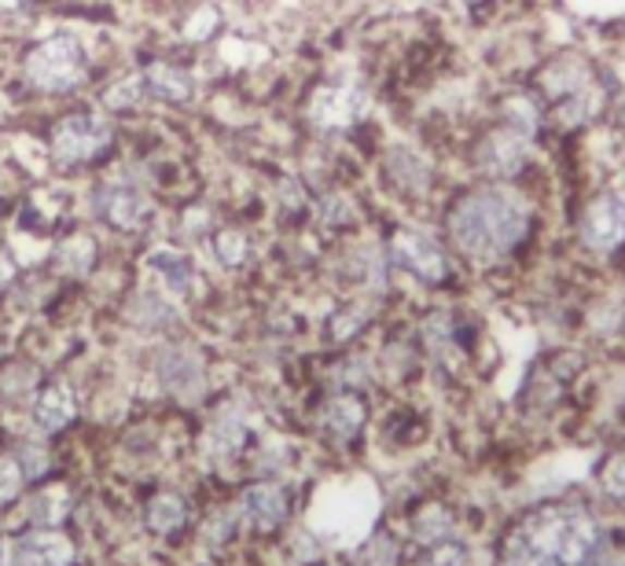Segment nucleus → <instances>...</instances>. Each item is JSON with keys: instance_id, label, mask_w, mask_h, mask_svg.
Here are the masks:
<instances>
[{"instance_id": "f257e3e1", "label": "nucleus", "mask_w": 625, "mask_h": 566, "mask_svg": "<svg viewBox=\"0 0 625 566\" xmlns=\"http://www.w3.org/2000/svg\"><path fill=\"white\" fill-rule=\"evenodd\" d=\"M438 228L471 280H519L544 251L549 198L526 184L468 177L438 203Z\"/></svg>"}, {"instance_id": "f03ea898", "label": "nucleus", "mask_w": 625, "mask_h": 566, "mask_svg": "<svg viewBox=\"0 0 625 566\" xmlns=\"http://www.w3.org/2000/svg\"><path fill=\"white\" fill-rule=\"evenodd\" d=\"M611 511L597 496L563 493L508 515L490 541V566H585Z\"/></svg>"}, {"instance_id": "7ed1b4c3", "label": "nucleus", "mask_w": 625, "mask_h": 566, "mask_svg": "<svg viewBox=\"0 0 625 566\" xmlns=\"http://www.w3.org/2000/svg\"><path fill=\"white\" fill-rule=\"evenodd\" d=\"M522 77L541 96L544 115H549V147L585 141L603 122L611 99L618 96L600 59L581 48H560L552 56H541Z\"/></svg>"}, {"instance_id": "20e7f679", "label": "nucleus", "mask_w": 625, "mask_h": 566, "mask_svg": "<svg viewBox=\"0 0 625 566\" xmlns=\"http://www.w3.org/2000/svg\"><path fill=\"white\" fill-rule=\"evenodd\" d=\"M460 158L471 181L526 184L538 188V192H544V181H549L544 147L508 125L493 122V118H474L468 141L460 144Z\"/></svg>"}, {"instance_id": "39448f33", "label": "nucleus", "mask_w": 625, "mask_h": 566, "mask_svg": "<svg viewBox=\"0 0 625 566\" xmlns=\"http://www.w3.org/2000/svg\"><path fill=\"white\" fill-rule=\"evenodd\" d=\"M570 254L574 265L608 276H625V198L600 177L589 192L578 195L570 214Z\"/></svg>"}, {"instance_id": "423d86ee", "label": "nucleus", "mask_w": 625, "mask_h": 566, "mask_svg": "<svg viewBox=\"0 0 625 566\" xmlns=\"http://www.w3.org/2000/svg\"><path fill=\"white\" fill-rule=\"evenodd\" d=\"M383 251L390 257L394 273L412 280L420 291L434 298H453L464 291V284L471 280L468 269L460 265V257L453 254V246L445 243L442 228L401 221L386 232Z\"/></svg>"}, {"instance_id": "0eeeda50", "label": "nucleus", "mask_w": 625, "mask_h": 566, "mask_svg": "<svg viewBox=\"0 0 625 566\" xmlns=\"http://www.w3.org/2000/svg\"><path fill=\"white\" fill-rule=\"evenodd\" d=\"M203 501L177 482H158L141 493L133 508V533L152 549L155 559L192 552L195 522H200Z\"/></svg>"}, {"instance_id": "6e6552de", "label": "nucleus", "mask_w": 625, "mask_h": 566, "mask_svg": "<svg viewBox=\"0 0 625 566\" xmlns=\"http://www.w3.org/2000/svg\"><path fill=\"white\" fill-rule=\"evenodd\" d=\"M251 549H269L302 519V485L295 474H247L232 485Z\"/></svg>"}, {"instance_id": "1a4fd4ad", "label": "nucleus", "mask_w": 625, "mask_h": 566, "mask_svg": "<svg viewBox=\"0 0 625 566\" xmlns=\"http://www.w3.org/2000/svg\"><path fill=\"white\" fill-rule=\"evenodd\" d=\"M257 442H262V434L254 426V409L232 397L225 405H214L211 416H206L200 438H195V456L214 479L240 482L251 468Z\"/></svg>"}, {"instance_id": "9d476101", "label": "nucleus", "mask_w": 625, "mask_h": 566, "mask_svg": "<svg viewBox=\"0 0 625 566\" xmlns=\"http://www.w3.org/2000/svg\"><path fill=\"white\" fill-rule=\"evenodd\" d=\"M380 181L401 206H434L445 198V177L438 158L409 141H394L383 147Z\"/></svg>"}, {"instance_id": "9b49d317", "label": "nucleus", "mask_w": 625, "mask_h": 566, "mask_svg": "<svg viewBox=\"0 0 625 566\" xmlns=\"http://www.w3.org/2000/svg\"><path fill=\"white\" fill-rule=\"evenodd\" d=\"M375 423L372 394L361 390H324L321 401L313 405V434L332 453L353 456L364 449L369 431Z\"/></svg>"}, {"instance_id": "f8f14e48", "label": "nucleus", "mask_w": 625, "mask_h": 566, "mask_svg": "<svg viewBox=\"0 0 625 566\" xmlns=\"http://www.w3.org/2000/svg\"><path fill=\"white\" fill-rule=\"evenodd\" d=\"M23 77L29 88L48 96H63L85 85L88 52L74 34H52L37 41L23 59Z\"/></svg>"}, {"instance_id": "ddd939ff", "label": "nucleus", "mask_w": 625, "mask_h": 566, "mask_svg": "<svg viewBox=\"0 0 625 566\" xmlns=\"http://www.w3.org/2000/svg\"><path fill=\"white\" fill-rule=\"evenodd\" d=\"M398 522L405 544H409V555L420 549H431L445 538H456V533H468V511L456 496L442 493V490H420L412 501H405L398 515Z\"/></svg>"}, {"instance_id": "4468645a", "label": "nucleus", "mask_w": 625, "mask_h": 566, "mask_svg": "<svg viewBox=\"0 0 625 566\" xmlns=\"http://www.w3.org/2000/svg\"><path fill=\"white\" fill-rule=\"evenodd\" d=\"M88 544L74 526H8L4 566H88Z\"/></svg>"}, {"instance_id": "2eb2a0df", "label": "nucleus", "mask_w": 625, "mask_h": 566, "mask_svg": "<svg viewBox=\"0 0 625 566\" xmlns=\"http://www.w3.org/2000/svg\"><path fill=\"white\" fill-rule=\"evenodd\" d=\"M152 380L177 405H203L211 390V364L195 342L166 339L152 350Z\"/></svg>"}, {"instance_id": "dca6fc26", "label": "nucleus", "mask_w": 625, "mask_h": 566, "mask_svg": "<svg viewBox=\"0 0 625 566\" xmlns=\"http://www.w3.org/2000/svg\"><path fill=\"white\" fill-rule=\"evenodd\" d=\"M115 147V129L100 115H67L52 129V158L67 170L93 166Z\"/></svg>"}, {"instance_id": "f3484780", "label": "nucleus", "mask_w": 625, "mask_h": 566, "mask_svg": "<svg viewBox=\"0 0 625 566\" xmlns=\"http://www.w3.org/2000/svg\"><path fill=\"white\" fill-rule=\"evenodd\" d=\"M372 111V96L361 82H327L316 85L310 96V115L313 129L321 133H350L353 125H361Z\"/></svg>"}, {"instance_id": "a211bd4d", "label": "nucleus", "mask_w": 625, "mask_h": 566, "mask_svg": "<svg viewBox=\"0 0 625 566\" xmlns=\"http://www.w3.org/2000/svg\"><path fill=\"white\" fill-rule=\"evenodd\" d=\"M485 118H493V122L530 136L533 144L549 147V115H544L541 96L526 85V77H519V82H504L497 93L485 96Z\"/></svg>"}, {"instance_id": "6ab92c4d", "label": "nucleus", "mask_w": 625, "mask_h": 566, "mask_svg": "<svg viewBox=\"0 0 625 566\" xmlns=\"http://www.w3.org/2000/svg\"><path fill=\"white\" fill-rule=\"evenodd\" d=\"M82 416V397L67 380H41L26 405L29 434H41L48 442H59Z\"/></svg>"}, {"instance_id": "aec40b11", "label": "nucleus", "mask_w": 625, "mask_h": 566, "mask_svg": "<svg viewBox=\"0 0 625 566\" xmlns=\"http://www.w3.org/2000/svg\"><path fill=\"white\" fill-rule=\"evenodd\" d=\"M380 305L375 298L350 294L339 305H332L321 324V339L327 350H357L372 335V327L380 324Z\"/></svg>"}, {"instance_id": "412c9836", "label": "nucleus", "mask_w": 625, "mask_h": 566, "mask_svg": "<svg viewBox=\"0 0 625 566\" xmlns=\"http://www.w3.org/2000/svg\"><path fill=\"white\" fill-rule=\"evenodd\" d=\"M93 214L100 217L104 225H111L115 232H129V236H136V232H144L147 225H152V217H155V203L147 198L141 188H133V184H100L93 192Z\"/></svg>"}, {"instance_id": "4be33fe9", "label": "nucleus", "mask_w": 625, "mask_h": 566, "mask_svg": "<svg viewBox=\"0 0 625 566\" xmlns=\"http://www.w3.org/2000/svg\"><path fill=\"white\" fill-rule=\"evenodd\" d=\"M82 501L85 493L74 490V482L67 479H52V482H41L26 493L23 508L15 511V522L23 526H74L77 522V511H82Z\"/></svg>"}, {"instance_id": "5701e85b", "label": "nucleus", "mask_w": 625, "mask_h": 566, "mask_svg": "<svg viewBox=\"0 0 625 566\" xmlns=\"http://www.w3.org/2000/svg\"><path fill=\"white\" fill-rule=\"evenodd\" d=\"M431 412L423 409V405L416 401H394L390 409L380 416V423H375V434H380V442L386 445L390 453H416L423 449L426 442H431Z\"/></svg>"}, {"instance_id": "b1692460", "label": "nucleus", "mask_w": 625, "mask_h": 566, "mask_svg": "<svg viewBox=\"0 0 625 566\" xmlns=\"http://www.w3.org/2000/svg\"><path fill=\"white\" fill-rule=\"evenodd\" d=\"M141 88L147 99H158V104H188V99L195 96V77L192 71H184V67L170 63V59H155V63H147L141 74Z\"/></svg>"}, {"instance_id": "393cba45", "label": "nucleus", "mask_w": 625, "mask_h": 566, "mask_svg": "<svg viewBox=\"0 0 625 566\" xmlns=\"http://www.w3.org/2000/svg\"><path fill=\"white\" fill-rule=\"evenodd\" d=\"M125 321L144 335H170V332H177L181 316H177V305H173L170 294L144 287V291H136L133 298H129Z\"/></svg>"}, {"instance_id": "a878e982", "label": "nucleus", "mask_w": 625, "mask_h": 566, "mask_svg": "<svg viewBox=\"0 0 625 566\" xmlns=\"http://www.w3.org/2000/svg\"><path fill=\"white\" fill-rule=\"evenodd\" d=\"M8 449L15 453L19 468H23L29 490L41 482H52L59 479V453H56V442L41 438V434H19V438L8 445Z\"/></svg>"}, {"instance_id": "bb28decb", "label": "nucleus", "mask_w": 625, "mask_h": 566, "mask_svg": "<svg viewBox=\"0 0 625 566\" xmlns=\"http://www.w3.org/2000/svg\"><path fill=\"white\" fill-rule=\"evenodd\" d=\"M147 269H152L158 280H163L166 294L170 298H188L195 287V265L184 251H173V246H155V251L144 254Z\"/></svg>"}, {"instance_id": "cd10ccee", "label": "nucleus", "mask_w": 625, "mask_h": 566, "mask_svg": "<svg viewBox=\"0 0 625 566\" xmlns=\"http://www.w3.org/2000/svg\"><path fill=\"white\" fill-rule=\"evenodd\" d=\"M96 257H100V243H96L93 232H71L56 243L52 251V269L59 276H71V280H82L96 269Z\"/></svg>"}, {"instance_id": "c85d7f7f", "label": "nucleus", "mask_w": 625, "mask_h": 566, "mask_svg": "<svg viewBox=\"0 0 625 566\" xmlns=\"http://www.w3.org/2000/svg\"><path fill=\"white\" fill-rule=\"evenodd\" d=\"M41 380L45 375L34 361H23V357L4 361L0 364V409H26Z\"/></svg>"}, {"instance_id": "c756f323", "label": "nucleus", "mask_w": 625, "mask_h": 566, "mask_svg": "<svg viewBox=\"0 0 625 566\" xmlns=\"http://www.w3.org/2000/svg\"><path fill=\"white\" fill-rule=\"evenodd\" d=\"M409 566H479V552H474L468 533H456V538H445L431 549L412 552Z\"/></svg>"}, {"instance_id": "7c9ffc66", "label": "nucleus", "mask_w": 625, "mask_h": 566, "mask_svg": "<svg viewBox=\"0 0 625 566\" xmlns=\"http://www.w3.org/2000/svg\"><path fill=\"white\" fill-rule=\"evenodd\" d=\"M26 493H29V482H26L23 468H19L15 453L0 449V522L12 526L15 511L23 508Z\"/></svg>"}, {"instance_id": "2f4dec72", "label": "nucleus", "mask_w": 625, "mask_h": 566, "mask_svg": "<svg viewBox=\"0 0 625 566\" xmlns=\"http://www.w3.org/2000/svg\"><path fill=\"white\" fill-rule=\"evenodd\" d=\"M585 566H625V519L622 515H611L608 526H603L600 541L592 544Z\"/></svg>"}, {"instance_id": "473e14b6", "label": "nucleus", "mask_w": 625, "mask_h": 566, "mask_svg": "<svg viewBox=\"0 0 625 566\" xmlns=\"http://www.w3.org/2000/svg\"><path fill=\"white\" fill-rule=\"evenodd\" d=\"M316 214H321V225L324 228H335V232H342V228H353L357 225V206L350 195L342 192H327L316 198Z\"/></svg>"}, {"instance_id": "72a5a7b5", "label": "nucleus", "mask_w": 625, "mask_h": 566, "mask_svg": "<svg viewBox=\"0 0 625 566\" xmlns=\"http://www.w3.org/2000/svg\"><path fill=\"white\" fill-rule=\"evenodd\" d=\"M214 257L225 265V269H240L247 257H251V243H247L243 232H236V228H225V232L214 236Z\"/></svg>"}, {"instance_id": "f704fd0d", "label": "nucleus", "mask_w": 625, "mask_h": 566, "mask_svg": "<svg viewBox=\"0 0 625 566\" xmlns=\"http://www.w3.org/2000/svg\"><path fill=\"white\" fill-rule=\"evenodd\" d=\"M141 99H147L144 88H141V77H129V82L115 85L111 93L104 96V104L111 107V111H136V107H141Z\"/></svg>"}, {"instance_id": "c9c22d12", "label": "nucleus", "mask_w": 625, "mask_h": 566, "mask_svg": "<svg viewBox=\"0 0 625 566\" xmlns=\"http://www.w3.org/2000/svg\"><path fill=\"white\" fill-rule=\"evenodd\" d=\"M217 29H221V15H217L214 8H200V12L192 15V23L184 26V37L188 41H206Z\"/></svg>"}, {"instance_id": "e433bc0d", "label": "nucleus", "mask_w": 625, "mask_h": 566, "mask_svg": "<svg viewBox=\"0 0 625 566\" xmlns=\"http://www.w3.org/2000/svg\"><path fill=\"white\" fill-rule=\"evenodd\" d=\"M460 4L464 19H468L471 26H490V19L501 12L504 0H456Z\"/></svg>"}, {"instance_id": "4c0bfd02", "label": "nucleus", "mask_w": 625, "mask_h": 566, "mask_svg": "<svg viewBox=\"0 0 625 566\" xmlns=\"http://www.w3.org/2000/svg\"><path fill=\"white\" fill-rule=\"evenodd\" d=\"M15 276H19V265H15L12 251H8V246H0V294L15 284Z\"/></svg>"}, {"instance_id": "58836bf2", "label": "nucleus", "mask_w": 625, "mask_h": 566, "mask_svg": "<svg viewBox=\"0 0 625 566\" xmlns=\"http://www.w3.org/2000/svg\"><path fill=\"white\" fill-rule=\"evenodd\" d=\"M158 566H206V563H200L195 555H166V559H158Z\"/></svg>"}, {"instance_id": "ea45409f", "label": "nucleus", "mask_w": 625, "mask_h": 566, "mask_svg": "<svg viewBox=\"0 0 625 566\" xmlns=\"http://www.w3.org/2000/svg\"><path fill=\"white\" fill-rule=\"evenodd\" d=\"M4 555H8V526L0 522V566H4Z\"/></svg>"}, {"instance_id": "a19ab883", "label": "nucleus", "mask_w": 625, "mask_h": 566, "mask_svg": "<svg viewBox=\"0 0 625 566\" xmlns=\"http://www.w3.org/2000/svg\"><path fill=\"white\" fill-rule=\"evenodd\" d=\"M19 4H26V0H0V8H19Z\"/></svg>"}]
</instances>
